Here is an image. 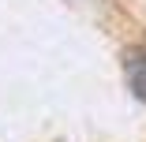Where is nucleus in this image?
I'll return each instance as SVG.
<instances>
[{
    "label": "nucleus",
    "mask_w": 146,
    "mask_h": 142,
    "mask_svg": "<svg viewBox=\"0 0 146 142\" xmlns=\"http://www.w3.org/2000/svg\"><path fill=\"white\" fill-rule=\"evenodd\" d=\"M124 75H127L131 94L146 105V49H127L124 52Z\"/></svg>",
    "instance_id": "f257e3e1"
}]
</instances>
